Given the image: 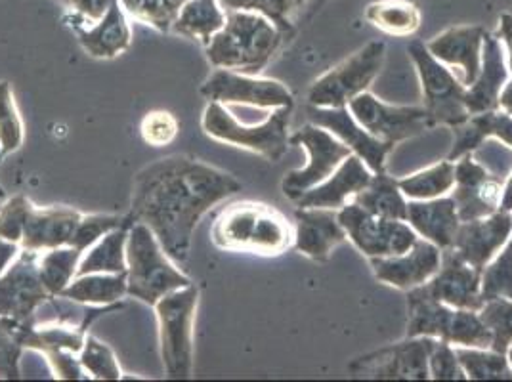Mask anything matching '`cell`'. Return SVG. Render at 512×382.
<instances>
[{"label": "cell", "mask_w": 512, "mask_h": 382, "mask_svg": "<svg viewBox=\"0 0 512 382\" xmlns=\"http://www.w3.org/2000/svg\"><path fill=\"white\" fill-rule=\"evenodd\" d=\"M224 23L226 10L220 6L218 0H188L180 8L171 31L188 39H199L207 46L224 27Z\"/></svg>", "instance_id": "f1b7e54d"}, {"label": "cell", "mask_w": 512, "mask_h": 382, "mask_svg": "<svg viewBox=\"0 0 512 382\" xmlns=\"http://www.w3.org/2000/svg\"><path fill=\"white\" fill-rule=\"evenodd\" d=\"M409 226L428 239L442 251L451 249L457 230L461 226V218L455 209V201L451 197H436L427 201H409L407 218Z\"/></svg>", "instance_id": "484cf974"}, {"label": "cell", "mask_w": 512, "mask_h": 382, "mask_svg": "<svg viewBox=\"0 0 512 382\" xmlns=\"http://www.w3.org/2000/svg\"><path fill=\"white\" fill-rule=\"evenodd\" d=\"M455 142L449 151L448 161L455 163L463 155L480 148L488 138H499L512 149V117L501 109L470 115L469 119L453 127Z\"/></svg>", "instance_id": "83f0119b"}, {"label": "cell", "mask_w": 512, "mask_h": 382, "mask_svg": "<svg viewBox=\"0 0 512 382\" xmlns=\"http://www.w3.org/2000/svg\"><path fill=\"white\" fill-rule=\"evenodd\" d=\"M0 199H6V191L0 186Z\"/></svg>", "instance_id": "f5cc1de1"}, {"label": "cell", "mask_w": 512, "mask_h": 382, "mask_svg": "<svg viewBox=\"0 0 512 382\" xmlns=\"http://www.w3.org/2000/svg\"><path fill=\"white\" fill-rule=\"evenodd\" d=\"M398 186L406 197L415 201L442 197L455 186V163L442 161L430 169L421 170L413 176H407L404 180H398Z\"/></svg>", "instance_id": "d590c367"}, {"label": "cell", "mask_w": 512, "mask_h": 382, "mask_svg": "<svg viewBox=\"0 0 512 382\" xmlns=\"http://www.w3.org/2000/svg\"><path fill=\"white\" fill-rule=\"evenodd\" d=\"M407 337H434L467 348H491L493 335L474 310L451 308L417 287L407 291Z\"/></svg>", "instance_id": "5b68a950"}, {"label": "cell", "mask_w": 512, "mask_h": 382, "mask_svg": "<svg viewBox=\"0 0 512 382\" xmlns=\"http://www.w3.org/2000/svg\"><path fill=\"white\" fill-rule=\"evenodd\" d=\"M339 222L348 239L369 258L404 255L419 239L417 232L404 220L371 214L356 203L339 209Z\"/></svg>", "instance_id": "30bf717a"}, {"label": "cell", "mask_w": 512, "mask_h": 382, "mask_svg": "<svg viewBox=\"0 0 512 382\" xmlns=\"http://www.w3.org/2000/svg\"><path fill=\"white\" fill-rule=\"evenodd\" d=\"M20 249L22 247L18 243H12V241H6L0 237V274L10 266V262L18 256Z\"/></svg>", "instance_id": "c3c4849f"}, {"label": "cell", "mask_w": 512, "mask_h": 382, "mask_svg": "<svg viewBox=\"0 0 512 382\" xmlns=\"http://www.w3.org/2000/svg\"><path fill=\"white\" fill-rule=\"evenodd\" d=\"M386 44L375 41L327 71L308 90V104L316 107H346L352 98L365 92L384 64Z\"/></svg>", "instance_id": "9c48e42d"}, {"label": "cell", "mask_w": 512, "mask_h": 382, "mask_svg": "<svg viewBox=\"0 0 512 382\" xmlns=\"http://www.w3.org/2000/svg\"><path fill=\"white\" fill-rule=\"evenodd\" d=\"M39 251L20 249L0 274V318L27 321L52 298L39 274Z\"/></svg>", "instance_id": "7c38bea8"}, {"label": "cell", "mask_w": 512, "mask_h": 382, "mask_svg": "<svg viewBox=\"0 0 512 382\" xmlns=\"http://www.w3.org/2000/svg\"><path fill=\"white\" fill-rule=\"evenodd\" d=\"M434 337H413L350 365L352 373H367L371 379H430L428 356L436 344Z\"/></svg>", "instance_id": "2e32d148"}, {"label": "cell", "mask_w": 512, "mask_h": 382, "mask_svg": "<svg viewBox=\"0 0 512 382\" xmlns=\"http://www.w3.org/2000/svg\"><path fill=\"white\" fill-rule=\"evenodd\" d=\"M497 39H501L505 46H507V52H509V67L512 71V16L511 14H505L501 18V27H499V35Z\"/></svg>", "instance_id": "681fc988"}, {"label": "cell", "mask_w": 512, "mask_h": 382, "mask_svg": "<svg viewBox=\"0 0 512 382\" xmlns=\"http://www.w3.org/2000/svg\"><path fill=\"white\" fill-rule=\"evenodd\" d=\"M130 226H121L117 230H111L104 237H100L90 247L88 255L81 258L77 276L127 272V237Z\"/></svg>", "instance_id": "4dcf8cb0"}, {"label": "cell", "mask_w": 512, "mask_h": 382, "mask_svg": "<svg viewBox=\"0 0 512 382\" xmlns=\"http://www.w3.org/2000/svg\"><path fill=\"white\" fill-rule=\"evenodd\" d=\"M499 109L509 113L512 117V79L507 81V85L503 86V90L499 94Z\"/></svg>", "instance_id": "f907efd6"}, {"label": "cell", "mask_w": 512, "mask_h": 382, "mask_svg": "<svg viewBox=\"0 0 512 382\" xmlns=\"http://www.w3.org/2000/svg\"><path fill=\"white\" fill-rule=\"evenodd\" d=\"M289 144L308 151V165L304 169L289 172L281 182V190L291 201H297L302 193L320 186L321 182H325L339 169L346 157L352 155V149L344 146L339 138L312 123L293 134Z\"/></svg>", "instance_id": "8fae6325"}, {"label": "cell", "mask_w": 512, "mask_h": 382, "mask_svg": "<svg viewBox=\"0 0 512 382\" xmlns=\"http://www.w3.org/2000/svg\"><path fill=\"white\" fill-rule=\"evenodd\" d=\"M308 119L312 125L329 130L339 138L344 146L358 155L367 169L373 174H383L386 170V155L392 151L394 144L375 138L371 132L354 119L348 107H308Z\"/></svg>", "instance_id": "e0dca14e"}, {"label": "cell", "mask_w": 512, "mask_h": 382, "mask_svg": "<svg viewBox=\"0 0 512 382\" xmlns=\"http://www.w3.org/2000/svg\"><path fill=\"white\" fill-rule=\"evenodd\" d=\"M73 31L77 33L79 44L86 54L96 60H111L121 56L132 41L127 16L119 0H113L111 8L100 22Z\"/></svg>", "instance_id": "4316f807"}, {"label": "cell", "mask_w": 512, "mask_h": 382, "mask_svg": "<svg viewBox=\"0 0 512 382\" xmlns=\"http://www.w3.org/2000/svg\"><path fill=\"white\" fill-rule=\"evenodd\" d=\"M365 18L392 37H409L421 25V12L407 0H381L365 10Z\"/></svg>", "instance_id": "d6a6232c"}, {"label": "cell", "mask_w": 512, "mask_h": 382, "mask_svg": "<svg viewBox=\"0 0 512 382\" xmlns=\"http://www.w3.org/2000/svg\"><path fill=\"white\" fill-rule=\"evenodd\" d=\"M467 379L472 381H512V367L507 354L491 348H455Z\"/></svg>", "instance_id": "e575fe53"}, {"label": "cell", "mask_w": 512, "mask_h": 382, "mask_svg": "<svg viewBox=\"0 0 512 382\" xmlns=\"http://www.w3.org/2000/svg\"><path fill=\"white\" fill-rule=\"evenodd\" d=\"M373 172L367 169L358 155H350L342 161L325 182L302 193L295 201L299 209H335L339 211L350 197L365 190L371 182Z\"/></svg>", "instance_id": "603a6c76"}, {"label": "cell", "mask_w": 512, "mask_h": 382, "mask_svg": "<svg viewBox=\"0 0 512 382\" xmlns=\"http://www.w3.org/2000/svg\"><path fill=\"white\" fill-rule=\"evenodd\" d=\"M79 360L85 373H88L92 379H100V381L123 379V371L115 360V354L111 352V348L94 337H86Z\"/></svg>", "instance_id": "b9f144b4"}, {"label": "cell", "mask_w": 512, "mask_h": 382, "mask_svg": "<svg viewBox=\"0 0 512 382\" xmlns=\"http://www.w3.org/2000/svg\"><path fill=\"white\" fill-rule=\"evenodd\" d=\"M64 2L71 12L67 22L73 29L90 27L100 22L113 4V0H64Z\"/></svg>", "instance_id": "7dc6e473"}, {"label": "cell", "mask_w": 512, "mask_h": 382, "mask_svg": "<svg viewBox=\"0 0 512 382\" xmlns=\"http://www.w3.org/2000/svg\"><path fill=\"white\" fill-rule=\"evenodd\" d=\"M22 323L20 319L0 318V379H20L22 375Z\"/></svg>", "instance_id": "60d3db41"}, {"label": "cell", "mask_w": 512, "mask_h": 382, "mask_svg": "<svg viewBox=\"0 0 512 382\" xmlns=\"http://www.w3.org/2000/svg\"><path fill=\"white\" fill-rule=\"evenodd\" d=\"M140 132L146 144L153 148L169 146L178 134V121L172 117L169 111H151L140 125Z\"/></svg>", "instance_id": "f6af8a7d"}, {"label": "cell", "mask_w": 512, "mask_h": 382, "mask_svg": "<svg viewBox=\"0 0 512 382\" xmlns=\"http://www.w3.org/2000/svg\"><path fill=\"white\" fill-rule=\"evenodd\" d=\"M369 262L379 281L402 291H411L425 285L440 270L442 249L419 237L404 255L369 258Z\"/></svg>", "instance_id": "ffe728a7"}, {"label": "cell", "mask_w": 512, "mask_h": 382, "mask_svg": "<svg viewBox=\"0 0 512 382\" xmlns=\"http://www.w3.org/2000/svg\"><path fill=\"white\" fill-rule=\"evenodd\" d=\"M123 10L134 20L146 23L161 33H169L172 23L178 16V10L171 0H119Z\"/></svg>", "instance_id": "7bdbcfd3"}, {"label": "cell", "mask_w": 512, "mask_h": 382, "mask_svg": "<svg viewBox=\"0 0 512 382\" xmlns=\"http://www.w3.org/2000/svg\"><path fill=\"white\" fill-rule=\"evenodd\" d=\"M407 52L417 67L423 86L425 109L434 125L457 127L470 117L465 106L467 88L457 79V75L442 62H438L430 52L427 44L413 41L407 46Z\"/></svg>", "instance_id": "ba28073f"}, {"label": "cell", "mask_w": 512, "mask_h": 382, "mask_svg": "<svg viewBox=\"0 0 512 382\" xmlns=\"http://www.w3.org/2000/svg\"><path fill=\"white\" fill-rule=\"evenodd\" d=\"M482 298L484 302L493 298L512 300V235L501 255L493 258L482 272Z\"/></svg>", "instance_id": "ab89813d"}, {"label": "cell", "mask_w": 512, "mask_h": 382, "mask_svg": "<svg viewBox=\"0 0 512 382\" xmlns=\"http://www.w3.org/2000/svg\"><path fill=\"white\" fill-rule=\"evenodd\" d=\"M199 291L182 287L157 300L161 358L169 379H190L193 373V323Z\"/></svg>", "instance_id": "52a82bcc"}, {"label": "cell", "mask_w": 512, "mask_h": 382, "mask_svg": "<svg viewBox=\"0 0 512 382\" xmlns=\"http://www.w3.org/2000/svg\"><path fill=\"white\" fill-rule=\"evenodd\" d=\"M421 289L428 297L436 298L451 308L480 312L482 298V272L472 268L455 251H442L440 270L430 277Z\"/></svg>", "instance_id": "ac0fdd59"}, {"label": "cell", "mask_w": 512, "mask_h": 382, "mask_svg": "<svg viewBox=\"0 0 512 382\" xmlns=\"http://www.w3.org/2000/svg\"><path fill=\"white\" fill-rule=\"evenodd\" d=\"M501 209H503V211H509V213H512V172L511 176H509V180H507V184H505V188H503V197H501Z\"/></svg>", "instance_id": "816d5d0a"}, {"label": "cell", "mask_w": 512, "mask_h": 382, "mask_svg": "<svg viewBox=\"0 0 512 382\" xmlns=\"http://www.w3.org/2000/svg\"><path fill=\"white\" fill-rule=\"evenodd\" d=\"M430 379L436 381H465V369L455 354V348L446 340H436L430 356H428Z\"/></svg>", "instance_id": "ee69618b"}, {"label": "cell", "mask_w": 512, "mask_h": 382, "mask_svg": "<svg viewBox=\"0 0 512 382\" xmlns=\"http://www.w3.org/2000/svg\"><path fill=\"white\" fill-rule=\"evenodd\" d=\"M241 191L232 174L186 155L159 159L134 178L130 218L142 222L172 262L184 264L203 214Z\"/></svg>", "instance_id": "6da1fadb"}, {"label": "cell", "mask_w": 512, "mask_h": 382, "mask_svg": "<svg viewBox=\"0 0 512 382\" xmlns=\"http://www.w3.org/2000/svg\"><path fill=\"white\" fill-rule=\"evenodd\" d=\"M213 243L230 253H251V255H281L293 241V228L278 209L241 201L228 205L214 220Z\"/></svg>", "instance_id": "3957f363"}, {"label": "cell", "mask_w": 512, "mask_h": 382, "mask_svg": "<svg viewBox=\"0 0 512 382\" xmlns=\"http://www.w3.org/2000/svg\"><path fill=\"white\" fill-rule=\"evenodd\" d=\"M31 207V201L23 195L8 199L2 207H0V237L12 243L22 241L23 222L27 211Z\"/></svg>", "instance_id": "bcb514c9"}, {"label": "cell", "mask_w": 512, "mask_h": 382, "mask_svg": "<svg viewBox=\"0 0 512 382\" xmlns=\"http://www.w3.org/2000/svg\"><path fill=\"white\" fill-rule=\"evenodd\" d=\"M23 121L14 100L12 86L0 83V155H10L22 148Z\"/></svg>", "instance_id": "74e56055"}, {"label": "cell", "mask_w": 512, "mask_h": 382, "mask_svg": "<svg viewBox=\"0 0 512 382\" xmlns=\"http://www.w3.org/2000/svg\"><path fill=\"white\" fill-rule=\"evenodd\" d=\"M486 327L493 335L491 350L507 354L512 344V300L511 298H493L484 302L478 312Z\"/></svg>", "instance_id": "f35d334b"}, {"label": "cell", "mask_w": 512, "mask_h": 382, "mask_svg": "<svg viewBox=\"0 0 512 382\" xmlns=\"http://www.w3.org/2000/svg\"><path fill=\"white\" fill-rule=\"evenodd\" d=\"M201 96L218 104L278 109L293 106V94L289 88L274 79H258L253 75L235 73L230 69H216L201 86Z\"/></svg>", "instance_id": "5bb4252c"}, {"label": "cell", "mask_w": 512, "mask_h": 382, "mask_svg": "<svg viewBox=\"0 0 512 382\" xmlns=\"http://www.w3.org/2000/svg\"><path fill=\"white\" fill-rule=\"evenodd\" d=\"M293 106L278 107L260 125H241L234 115L218 102H209L203 113V130L213 140L230 144L235 148L253 151L268 161H279L287 146V130L291 121Z\"/></svg>", "instance_id": "8992f818"}, {"label": "cell", "mask_w": 512, "mask_h": 382, "mask_svg": "<svg viewBox=\"0 0 512 382\" xmlns=\"http://www.w3.org/2000/svg\"><path fill=\"white\" fill-rule=\"evenodd\" d=\"M218 2L224 10L256 12L268 18L279 31L289 33L308 0H218Z\"/></svg>", "instance_id": "8d00e7d4"}, {"label": "cell", "mask_w": 512, "mask_h": 382, "mask_svg": "<svg viewBox=\"0 0 512 382\" xmlns=\"http://www.w3.org/2000/svg\"><path fill=\"white\" fill-rule=\"evenodd\" d=\"M285 37L287 33L256 12L226 10V23L205 46V52L216 69L258 77Z\"/></svg>", "instance_id": "7a4b0ae2"}, {"label": "cell", "mask_w": 512, "mask_h": 382, "mask_svg": "<svg viewBox=\"0 0 512 382\" xmlns=\"http://www.w3.org/2000/svg\"><path fill=\"white\" fill-rule=\"evenodd\" d=\"M356 205L365 211L390 220H404L407 218L406 195L400 190L398 180L390 178L386 172L373 174L371 182L365 190L352 197Z\"/></svg>", "instance_id": "1f68e13d"}, {"label": "cell", "mask_w": 512, "mask_h": 382, "mask_svg": "<svg viewBox=\"0 0 512 382\" xmlns=\"http://www.w3.org/2000/svg\"><path fill=\"white\" fill-rule=\"evenodd\" d=\"M83 251L75 247H56L43 251L39 256V274L44 287L52 297H60V293L77 276L79 262Z\"/></svg>", "instance_id": "836d02e7"}, {"label": "cell", "mask_w": 512, "mask_h": 382, "mask_svg": "<svg viewBox=\"0 0 512 382\" xmlns=\"http://www.w3.org/2000/svg\"><path fill=\"white\" fill-rule=\"evenodd\" d=\"M503 182L499 176L491 174L484 165H480L472 153L457 159L455 165V186L451 199L461 222L484 218L501 209Z\"/></svg>", "instance_id": "9a60e30c"}, {"label": "cell", "mask_w": 512, "mask_h": 382, "mask_svg": "<svg viewBox=\"0 0 512 382\" xmlns=\"http://www.w3.org/2000/svg\"><path fill=\"white\" fill-rule=\"evenodd\" d=\"M509 81V69L505 65V50L497 37L486 33L482 46V67L474 85L465 92V106L470 115L499 109V94Z\"/></svg>", "instance_id": "d4e9b609"}, {"label": "cell", "mask_w": 512, "mask_h": 382, "mask_svg": "<svg viewBox=\"0 0 512 382\" xmlns=\"http://www.w3.org/2000/svg\"><path fill=\"white\" fill-rule=\"evenodd\" d=\"M192 285L142 222H134L127 237V295L155 306L159 298Z\"/></svg>", "instance_id": "277c9868"}, {"label": "cell", "mask_w": 512, "mask_h": 382, "mask_svg": "<svg viewBox=\"0 0 512 382\" xmlns=\"http://www.w3.org/2000/svg\"><path fill=\"white\" fill-rule=\"evenodd\" d=\"M486 29L478 25H459L440 33L427 44L428 52L444 65L459 67V81L465 88L474 85L482 67V46Z\"/></svg>", "instance_id": "7402d4cb"}, {"label": "cell", "mask_w": 512, "mask_h": 382, "mask_svg": "<svg viewBox=\"0 0 512 382\" xmlns=\"http://www.w3.org/2000/svg\"><path fill=\"white\" fill-rule=\"evenodd\" d=\"M346 107L367 132L388 144L402 142L436 127L425 107L386 106L369 92L358 94Z\"/></svg>", "instance_id": "4fadbf2b"}, {"label": "cell", "mask_w": 512, "mask_h": 382, "mask_svg": "<svg viewBox=\"0 0 512 382\" xmlns=\"http://www.w3.org/2000/svg\"><path fill=\"white\" fill-rule=\"evenodd\" d=\"M127 272L121 274H86L77 276L60 298L85 306H111L127 295Z\"/></svg>", "instance_id": "f546056e"}, {"label": "cell", "mask_w": 512, "mask_h": 382, "mask_svg": "<svg viewBox=\"0 0 512 382\" xmlns=\"http://www.w3.org/2000/svg\"><path fill=\"white\" fill-rule=\"evenodd\" d=\"M511 235L512 213L499 209L490 216L461 222L451 251H455L472 268L484 272Z\"/></svg>", "instance_id": "d6986e66"}, {"label": "cell", "mask_w": 512, "mask_h": 382, "mask_svg": "<svg viewBox=\"0 0 512 382\" xmlns=\"http://www.w3.org/2000/svg\"><path fill=\"white\" fill-rule=\"evenodd\" d=\"M295 243L304 256L323 262L348 239L335 209H297Z\"/></svg>", "instance_id": "cb8c5ba5"}, {"label": "cell", "mask_w": 512, "mask_h": 382, "mask_svg": "<svg viewBox=\"0 0 512 382\" xmlns=\"http://www.w3.org/2000/svg\"><path fill=\"white\" fill-rule=\"evenodd\" d=\"M83 213L69 207H35L31 203L23 222L20 247L29 251H48L73 247Z\"/></svg>", "instance_id": "44dd1931"}]
</instances>
